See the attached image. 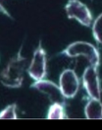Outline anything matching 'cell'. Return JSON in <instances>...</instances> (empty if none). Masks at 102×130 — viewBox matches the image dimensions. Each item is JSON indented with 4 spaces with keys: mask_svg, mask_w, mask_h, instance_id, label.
<instances>
[{
    "mask_svg": "<svg viewBox=\"0 0 102 130\" xmlns=\"http://www.w3.org/2000/svg\"><path fill=\"white\" fill-rule=\"evenodd\" d=\"M17 113H16V105H10L5 107L0 112V119H16Z\"/></svg>",
    "mask_w": 102,
    "mask_h": 130,
    "instance_id": "8fae6325",
    "label": "cell"
},
{
    "mask_svg": "<svg viewBox=\"0 0 102 130\" xmlns=\"http://www.w3.org/2000/svg\"><path fill=\"white\" fill-rule=\"evenodd\" d=\"M27 59L19 52V54L8 62L0 75V82L7 88H19L24 80V71Z\"/></svg>",
    "mask_w": 102,
    "mask_h": 130,
    "instance_id": "6da1fadb",
    "label": "cell"
},
{
    "mask_svg": "<svg viewBox=\"0 0 102 130\" xmlns=\"http://www.w3.org/2000/svg\"><path fill=\"white\" fill-rule=\"evenodd\" d=\"M0 13H3V14H5L6 16L10 17V14L8 13L7 11H6V9L4 8V7H3V6L1 5V4H0Z\"/></svg>",
    "mask_w": 102,
    "mask_h": 130,
    "instance_id": "7c38bea8",
    "label": "cell"
},
{
    "mask_svg": "<svg viewBox=\"0 0 102 130\" xmlns=\"http://www.w3.org/2000/svg\"><path fill=\"white\" fill-rule=\"evenodd\" d=\"M83 84L89 97L91 99L100 100V80L98 77L96 67L91 65L86 67L83 75Z\"/></svg>",
    "mask_w": 102,
    "mask_h": 130,
    "instance_id": "8992f818",
    "label": "cell"
},
{
    "mask_svg": "<svg viewBox=\"0 0 102 130\" xmlns=\"http://www.w3.org/2000/svg\"><path fill=\"white\" fill-rule=\"evenodd\" d=\"M63 53L68 57L84 56L91 66L97 68L99 65V52L93 44L86 41H76L68 45Z\"/></svg>",
    "mask_w": 102,
    "mask_h": 130,
    "instance_id": "7a4b0ae2",
    "label": "cell"
},
{
    "mask_svg": "<svg viewBox=\"0 0 102 130\" xmlns=\"http://www.w3.org/2000/svg\"><path fill=\"white\" fill-rule=\"evenodd\" d=\"M100 90L102 91V80H101V82H100Z\"/></svg>",
    "mask_w": 102,
    "mask_h": 130,
    "instance_id": "5bb4252c",
    "label": "cell"
},
{
    "mask_svg": "<svg viewBox=\"0 0 102 130\" xmlns=\"http://www.w3.org/2000/svg\"><path fill=\"white\" fill-rule=\"evenodd\" d=\"M32 87L38 90L40 93H42L46 97H48V99L52 103H59V104L64 105L65 97L63 96L60 88L57 85H55L53 82L41 79L38 81H35V83L32 85Z\"/></svg>",
    "mask_w": 102,
    "mask_h": 130,
    "instance_id": "52a82bcc",
    "label": "cell"
},
{
    "mask_svg": "<svg viewBox=\"0 0 102 130\" xmlns=\"http://www.w3.org/2000/svg\"><path fill=\"white\" fill-rule=\"evenodd\" d=\"M59 88L63 96L67 99H72L77 95L79 88V82L74 70L66 69L61 73L59 79Z\"/></svg>",
    "mask_w": 102,
    "mask_h": 130,
    "instance_id": "5b68a950",
    "label": "cell"
},
{
    "mask_svg": "<svg viewBox=\"0 0 102 130\" xmlns=\"http://www.w3.org/2000/svg\"><path fill=\"white\" fill-rule=\"evenodd\" d=\"M65 10L70 19H76L83 26L89 27L92 23L90 11L79 0H69L66 4Z\"/></svg>",
    "mask_w": 102,
    "mask_h": 130,
    "instance_id": "3957f363",
    "label": "cell"
},
{
    "mask_svg": "<svg viewBox=\"0 0 102 130\" xmlns=\"http://www.w3.org/2000/svg\"><path fill=\"white\" fill-rule=\"evenodd\" d=\"M28 72L34 81L43 79L46 75V54L40 43L33 52Z\"/></svg>",
    "mask_w": 102,
    "mask_h": 130,
    "instance_id": "277c9868",
    "label": "cell"
},
{
    "mask_svg": "<svg viewBox=\"0 0 102 130\" xmlns=\"http://www.w3.org/2000/svg\"><path fill=\"white\" fill-rule=\"evenodd\" d=\"M64 105L59 104V103H53L47 113V118L48 119H63L66 117V113L64 110Z\"/></svg>",
    "mask_w": 102,
    "mask_h": 130,
    "instance_id": "9c48e42d",
    "label": "cell"
},
{
    "mask_svg": "<svg viewBox=\"0 0 102 130\" xmlns=\"http://www.w3.org/2000/svg\"><path fill=\"white\" fill-rule=\"evenodd\" d=\"M85 113L88 119H102V103L100 100L91 99L85 107Z\"/></svg>",
    "mask_w": 102,
    "mask_h": 130,
    "instance_id": "ba28073f",
    "label": "cell"
},
{
    "mask_svg": "<svg viewBox=\"0 0 102 130\" xmlns=\"http://www.w3.org/2000/svg\"><path fill=\"white\" fill-rule=\"evenodd\" d=\"M92 34L95 41L102 44V13L94 21L92 25Z\"/></svg>",
    "mask_w": 102,
    "mask_h": 130,
    "instance_id": "30bf717a",
    "label": "cell"
},
{
    "mask_svg": "<svg viewBox=\"0 0 102 130\" xmlns=\"http://www.w3.org/2000/svg\"><path fill=\"white\" fill-rule=\"evenodd\" d=\"M93 4H102V0H88Z\"/></svg>",
    "mask_w": 102,
    "mask_h": 130,
    "instance_id": "4fadbf2b",
    "label": "cell"
}]
</instances>
